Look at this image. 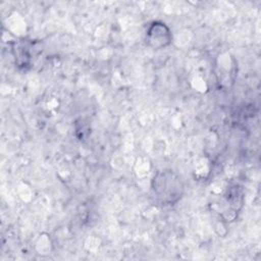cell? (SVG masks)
Segmentation results:
<instances>
[{
    "mask_svg": "<svg viewBox=\"0 0 261 261\" xmlns=\"http://www.w3.org/2000/svg\"><path fill=\"white\" fill-rule=\"evenodd\" d=\"M153 190L163 203H174L182 194L180 179L170 170L159 172L153 180Z\"/></svg>",
    "mask_w": 261,
    "mask_h": 261,
    "instance_id": "6da1fadb",
    "label": "cell"
},
{
    "mask_svg": "<svg viewBox=\"0 0 261 261\" xmlns=\"http://www.w3.org/2000/svg\"><path fill=\"white\" fill-rule=\"evenodd\" d=\"M171 35L169 29L163 22H153L146 34V42L148 45L155 49L164 48L169 45Z\"/></svg>",
    "mask_w": 261,
    "mask_h": 261,
    "instance_id": "7a4b0ae2",
    "label": "cell"
}]
</instances>
